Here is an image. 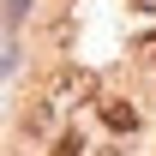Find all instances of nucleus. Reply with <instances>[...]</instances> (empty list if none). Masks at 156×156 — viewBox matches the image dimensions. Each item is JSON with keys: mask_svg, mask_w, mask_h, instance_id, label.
<instances>
[{"mask_svg": "<svg viewBox=\"0 0 156 156\" xmlns=\"http://www.w3.org/2000/svg\"><path fill=\"white\" fill-rule=\"evenodd\" d=\"M96 90V78L84 72V66H72V72H60L54 84H48V108H66V102H84Z\"/></svg>", "mask_w": 156, "mask_h": 156, "instance_id": "1", "label": "nucleus"}, {"mask_svg": "<svg viewBox=\"0 0 156 156\" xmlns=\"http://www.w3.org/2000/svg\"><path fill=\"white\" fill-rule=\"evenodd\" d=\"M102 120H108L114 132H138V108L126 96H108V102H102Z\"/></svg>", "mask_w": 156, "mask_h": 156, "instance_id": "2", "label": "nucleus"}, {"mask_svg": "<svg viewBox=\"0 0 156 156\" xmlns=\"http://www.w3.org/2000/svg\"><path fill=\"white\" fill-rule=\"evenodd\" d=\"M138 60H144V66H156V30H150V36H138Z\"/></svg>", "mask_w": 156, "mask_h": 156, "instance_id": "3", "label": "nucleus"}, {"mask_svg": "<svg viewBox=\"0 0 156 156\" xmlns=\"http://www.w3.org/2000/svg\"><path fill=\"white\" fill-rule=\"evenodd\" d=\"M54 156H78V132H66V138H60V144H54Z\"/></svg>", "mask_w": 156, "mask_h": 156, "instance_id": "4", "label": "nucleus"}, {"mask_svg": "<svg viewBox=\"0 0 156 156\" xmlns=\"http://www.w3.org/2000/svg\"><path fill=\"white\" fill-rule=\"evenodd\" d=\"M24 6H30V0H6V12H12V18H18V12H24Z\"/></svg>", "mask_w": 156, "mask_h": 156, "instance_id": "5", "label": "nucleus"}, {"mask_svg": "<svg viewBox=\"0 0 156 156\" xmlns=\"http://www.w3.org/2000/svg\"><path fill=\"white\" fill-rule=\"evenodd\" d=\"M132 6H138V12H156V0H132Z\"/></svg>", "mask_w": 156, "mask_h": 156, "instance_id": "6", "label": "nucleus"}]
</instances>
